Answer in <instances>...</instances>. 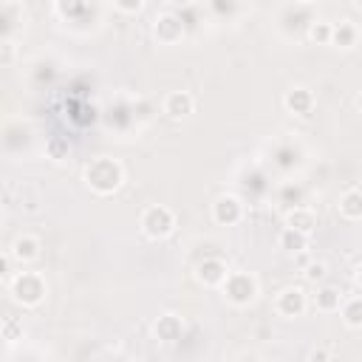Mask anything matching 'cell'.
<instances>
[{"label": "cell", "mask_w": 362, "mask_h": 362, "mask_svg": "<svg viewBox=\"0 0 362 362\" xmlns=\"http://www.w3.org/2000/svg\"><path fill=\"white\" fill-rule=\"evenodd\" d=\"M175 229V215L167 209V206H147L144 212H141V232L147 235V238H153V240H161V238H167L170 232Z\"/></svg>", "instance_id": "277c9868"}, {"label": "cell", "mask_w": 362, "mask_h": 362, "mask_svg": "<svg viewBox=\"0 0 362 362\" xmlns=\"http://www.w3.org/2000/svg\"><path fill=\"white\" fill-rule=\"evenodd\" d=\"M356 105H359V107H362V93H359V96H356Z\"/></svg>", "instance_id": "484cf974"}, {"label": "cell", "mask_w": 362, "mask_h": 362, "mask_svg": "<svg viewBox=\"0 0 362 362\" xmlns=\"http://www.w3.org/2000/svg\"><path fill=\"white\" fill-rule=\"evenodd\" d=\"M305 280H311V283H317V280H322L325 277V263H320V260H314V263H308L305 266Z\"/></svg>", "instance_id": "ffe728a7"}, {"label": "cell", "mask_w": 362, "mask_h": 362, "mask_svg": "<svg viewBox=\"0 0 362 362\" xmlns=\"http://www.w3.org/2000/svg\"><path fill=\"white\" fill-rule=\"evenodd\" d=\"M286 226H291V229H300V232L311 235V232H314V226H317V215H314L308 206H294V209L286 215Z\"/></svg>", "instance_id": "4fadbf2b"}, {"label": "cell", "mask_w": 362, "mask_h": 362, "mask_svg": "<svg viewBox=\"0 0 362 362\" xmlns=\"http://www.w3.org/2000/svg\"><path fill=\"white\" fill-rule=\"evenodd\" d=\"M328 356H331L328 351H311V354H308V359H328Z\"/></svg>", "instance_id": "cb8c5ba5"}, {"label": "cell", "mask_w": 362, "mask_h": 362, "mask_svg": "<svg viewBox=\"0 0 362 362\" xmlns=\"http://www.w3.org/2000/svg\"><path fill=\"white\" fill-rule=\"evenodd\" d=\"M153 331H156V337H158L161 342H175V339H181L184 322H181L175 314H161V317L156 320Z\"/></svg>", "instance_id": "30bf717a"}, {"label": "cell", "mask_w": 362, "mask_h": 362, "mask_svg": "<svg viewBox=\"0 0 362 362\" xmlns=\"http://www.w3.org/2000/svg\"><path fill=\"white\" fill-rule=\"evenodd\" d=\"M305 305H308L305 291L303 288H294V286L286 288V291H280L277 300H274V308H277L280 317H300L305 311Z\"/></svg>", "instance_id": "5b68a950"}, {"label": "cell", "mask_w": 362, "mask_h": 362, "mask_svg": "<svg viewBox=\"0 0 362 362\" xmlns=\"http://www.w3.org/2000/svg\"><path fill=\"white\" fill-rule=\"evenodd\" d=\"M283 102H286V110H288V113H294V116H308L311 107H314V93H311L308 88H291Z\"/></svg>", "instance_id": "ba28073f"}, {"label": "cell", "mask_w": 362, "mask_h": 362, "mask_svg": "<svg viewBox=\"0 0 362 362\" xmlns=\"http://www.w3.org/2000/svg\"><path fill=\"white\" fill-rule=\"evenodd\" d=\"M122 175H124V173H122V164L113 161V158H96V161H90L88 170H85L88 187H90L93 192H99V195H107V192L119 189Z\"/></svg>", "instance_id": "6da1fadb"}, {"label": "cell", "mask_w": 362, "mask_h": 362, "mask_svg": "<svg viewBox=\"0 0 362 362\" xmlns=\"http://www.w3.org/2000/svg\"><path fill=\"white\" fill-rule=\"evenodd\" d=\"M300 3H311V0H300Z\"/></svg>", "instance_id": "83f0119b"}, {"label": "cell", "mask_w": 362, "mask_h": 362, "mask_svg": "<svg viewBox=\"0 0 362 362\" xmlns=\"http://www.w3.org/2000/svg\"><path fill=\"white\" fill-rule=\"evenodd\" d=\"M8 288H11V297L20 305H28V308L40 305L42 297H45V280L37 272H20V274H14L11 283H8Z\"/></svg>", "instance_id": "7a4b0ae2"}, {"label": "cell", "mask_w": 362, "mask_h": 362, "mask_svg": "<svg viewBox=\"0 0 362 362\" xmlns=\"http://www.w3.org/2000/svg\"><path fill=\"white\" fill-rule=\"evenodd\" d=\"M223 294L232 305H249L257 297V280L249 272H229L223 280Z\"/></svg>", "instance_id": "3957f363"}, {"label": "cell", "mask_w": 362, "mask_h": 362, "mask_svg": "<svg viewBox=\"0 0 362 362\" xmlns=\"http://www.w3.org/2000/svg\"><path fill=\"white\" fill-rule=\"evenodd\" d=\"M354 6H356V8H362V0H354Z\"/></svg>", "instance_id": "4316f807"}, {"label": "cell", "mask_w": 362, "mask_h": 362, "mask_svg": "<svg viewBox=\"0 0 362 362\" xmlns=\"http://www.w3.org/2000/svg\"><path fill=\"white\" fill-rule=\"evenodd\" d=\"M11 257H14L17 263H31V260H37V257H40V240L31 238V235L17 238L14 246H11Z\"/></svg>", "instance_id": "7c38bea8"}, {"label": "cell", "mask_w": 362, "mask_h": 362, "mask_svg": "<svg viewBox=\"0 0 362 362\" xmlns=\"http://www.w3.org/2000/svg\"><path fill=\"white\" fill-rule=\"evenodd\" d=\"M240 215H243V204H240L235 195H221V198L212 204V218H215L218 223L232 226V223L240 221Z\"/></svg>", "instance_id": "8992f818"}, {"label": "cell", "mask_w": 362, "mask_h": 362, "mask_svg": "<svg viewBox=\"0 0 362 362\" xmlns=\"http://www.w3.org/2000/svg\"><path fill=\"white\" fill-rule=\"evenodd\" d=\"M356 37H359V31H356V25H354L351 20H342L339 25H334V28H331V45L351 48V45L356 42Z\"/></svg>", "instance_id": "2e32d148"}, {"label": "cell", "mask_w": 362, "mask_h": 362, "mask_svg": "<svg viewBox=\"0 0 362 362\" xmlns=\"http://www.w3.org/2000/svg\"><path fill=\"white\" fill-rule=\"evenodd\" d=\"M331 28H334L331 23H314L308 28V40L317 45H331Z\"/></svg>", "instance_id": "d6986e66"}, {"label": "cell", "mask_w": 362, "mask_h": 362, "mask_svg": "<svg viewBox=\"0 0 362 362\" xmlns=\"http://www.w3.org/2000/svg\"><path fill=\"white\" fill-rule=\"evenodd\" d=\"M339 212H342V218H348V221H359V218H362V189H348V192H342V198H339Z\"/></svg>", "instance_id": "9a60e30c"}, {"label": "cell", "mask_w": 362, "mask_h": 362, "mask_svg": "<svg viewBox=\"0 0 362 362\" xmlns=\"http://www.w3.org/2000/svg\"><path fill=\"white\" fill-rule=\"evenodd\" d=\"M156 37H158L161 42H175V40H181V37H184L181 20H178L175 14H161V17L156 20Z\"/></svg>", "instance_id": "8fae6325"}, {"label": "cell", "mask_w": 362, "mask_h": 362, "mask_svg": "<svg viewBox=\"0 0 362 362\" xmlns=\"http://www.w3.org/2000/svg\"><path fill=\"white\" fill-rule=\"evenodd\" d=\"M339 303H342V294H339L337 288H331V286H322V288L317 291V297H314L317 311H337Z\"/></svg>", "instance_id": "e0dca14e"}, {"label": "cell", "mask_w": 362, "mask_h": 362, "mask_svg": "<svg viewBox=\"0 0 362 362\" xmlns=\"http://www.w3.org/2000/svg\"><path fill=\"white\" fill-rule=\"evenodd\" d=\"M48 153H51V158L62 161V158L68 156V144H65V141H59V139H54V141H48Z\"/></svg>", "instance_id": "44dd1931"}, {"label": "cell", "mask_w": 362, "mask_h": 362, "mask_svg": "<svg viewBox=\"0 0 362 362\" xmlns=\"http://www.w3.org/2000/svg\"><path fill=\"white\" fill-rule=\"evenodd\" d=\"M192 107H195V102H192V96L187 90H175V93H170L164 99V113L170 119H184V116L192 113Z\"/></svg>", "instance_id": "9c48e42d"}, {"label": "cell", "mask_w": 362, "mask_h": 362, "mask_svg": "<svg viewBox=\"0 0 362 362\" xmlns=\"http://www.w3.org/2000/svg\"><path fill=\"white\" fill-rule=\"evenodd\" d=\"M280 249L283 252H294V255H300L303 249H308V235L305 232H300V229H291V226H286L283 232H280Z\"/></svg>", "instance_id": "5bb4252c"}, {"label": "cell", "mask_w": 362, "mask_h": 362, "mask_svg": "<svg viewBox=\"0 0 362 362\" xmlns=\"http://www.w3.org/2000/svg\"><path fill=\"white\" fill-rule=\"evenodd\" d=\"M226 277H229V269H226V263L218 260V257H206V260L198 266V280H201L204 286H223Z\"/></svg>", "instance_id": "52a82bcc"}, {"label": "cell", "mask_w": 362, "mask_h": 362, "mask_svg": "<svg viewBox=\"0 0 362 362\" xmlns=\"http://www.w3.org/2000/svg\"><path fill=\"white\" fill-rule=\"evenodd\" d=\"M342 322L348 328H362V297H351L342 303Z\"/></svg>", "instance_id": "ac0fdd59"}, {"label": "cell", "mask_w": 362, "mask_h": 362, "mask_svg": "<svg viewBox=\"0 0 362 362\" xmlns=\"http://www.w3.org/2000/svg\"><path fill=\"white\" fill-rule=\"evenodd\" d=\"M354 277H356V286H359V288H362V266H359V269H356V274H354Z\"/></svg>", "instance_id": "d4e9b609"}, {"label": "cell", "mask_w": 362, "mask_h": 362, "mask_svg": "<svg viewBox=\"0 0 362 362\" xmlns=\"http://www.w3.org/2000/svg\"><path fill=\"white\" fill-rule=\"evenodd\" d=\"M59 14H76L82 8V0H57Z\"/></svg>", "instance_id": "603a6c76"}, {"label": "cell", "mask_w": 362, "mask_h": 362, "mask_svg": "<svg viewBox=\"0 0 362 362\" xmlns=\"http://www.w3.org/2000/svg\"><path fill=\"white\" fill-rule=\"evenodd\" d=\"M113 3H116V8L124 11V14H136V11H141V6H144V0H113Z\"/></svg>", "instance_id": "7402d4cb"}]
</instances>
